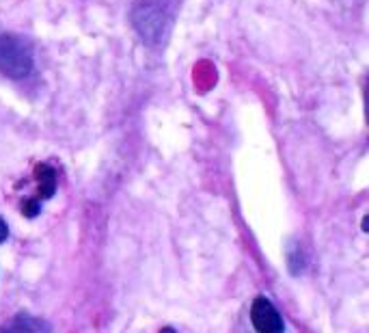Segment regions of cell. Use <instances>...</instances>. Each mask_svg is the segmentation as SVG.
<instances>
[{"label":"cell","instance_id":"cell-6","mask_svg":"<svg viewBox=\"0 0 369 333\" xmlns=\"http://www.w3.org/2000/svg\"><path fill=\"white\" fill-rule=\"evenodd\" d=\"M287 262H290V271L294 275H298L303 269H305V258H303V249L298 244L290 247V252H287Z\"/></svg>","mask_w":369,"mask_h":333},{"label":"cell","instance_id":"cell-8","mask_svg":"<svg viewBox=\"0 0 369 333\" xmlns=\"http://www.w3.org/2000/svg\"><path fill=\"white\" fill-rule=\"evenodd\" d=\"M7 238H9V227H7V223L3 221V217H0V244H3Z\"/></svg>","mask_w":369,"mask_h":333},{"label":"cell","instance_id":"cell-2","mask_svg":"<svg viewBox=\"0 0 369 333\" xmlns=\"http://www.w3.org/2000/svg\"><path fill=\"white\" fill-rule=\"evenodd\" d=\"M167 11L160 7V3H141L132 11V24L147 44H158L164 37V26H167Z\"/></svg>","mask_w":369,"mask_h":333},{"label":"cell","instance_id":"cell-7","mask_svg":"<svg viewBox=\"0 0 369 333\" xmlns=\"http://www.w3.org/2000/svg\"><path fill=\"white\" fill-rule=\"evenodd\" d=\"M22 213L28 217V219H33V217H37L39 213H41V201L35 197V199H26L24 203H22Z\"/></svg>","mask_w":369,"mask_h":333},{"label":"cell","instance_id":"cell-3","mask_svg":"<svg viewBox=\"0 0 369 333\" xmlns=\"http://www.w3.org/2000/svg\"><path fill=\"white\" fill-rule=\"evenodd\" d=\"M251 322L259 333H281L285 329L281 314L270 303V299L264 295L255 297V301L251 305Z\"/></svg>","mask_w":369,"mask_h":333},{"label":"cell","instance_id":"cell-4","mask_svg":"<svg viewBox=\"0 0 369 333\" xmlns=\"http://www.w3.org/2000/svg\"><path fill=\"white\" fill-rule=\"evenodd\" d=\"M35 180L39 182V191H37L39 201L50 199L57 193V171L50 164H37L35 166Z\"/></svg>","mask_w":369,"mask_h":333},{"label":"cell","instance_id":"cell-1","mask_svg":"<svg viewBox=\"0 0 369 333\" xmlns=\"http://www.w3.org/2000/svg\"><path fill=\"white\" fill-rule=\"evenodd\" d=\"M33 69V50L28 41L0 30V72L9 78H24Z\"/></svg>","mask_w":369,"mask_h":333},{"label":"cell","instance_id":"cell-5","mask_svg":"<svg viewBox=\"0 0 369 333\" xmlns=\"http://www.w3.org/2000/svg\"><path fill=\"white\" fill-rule=\"evenodd\" d=\"M7 329H11V331H50V324L44 320L30 318L26 314H20Z\"/></svg>","mask_w":369,"mask_h":333}]
</instances>
